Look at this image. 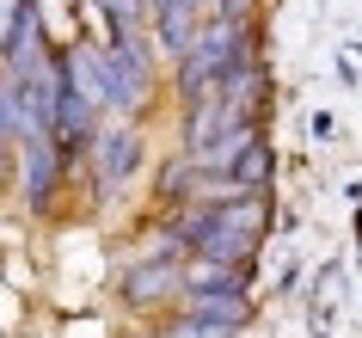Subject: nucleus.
Returning <instances> with one entry per match:
<instances>
[{"mask_svg": "<svg viewBox=\"0 0 362 338\" xmlns=\"http://www.w3.org/2000/svg\"><path fill=\"white\" fill-rule=\"evenodd\" d=\"M264 197H240V203H215L209 227H203V259L209 264H246L252 252H258V240H264Z\"/></svg>", "mask_w": 362, "mask_h": 338, "instance_id": "obj_1", "label": "nucleus"}, {"mask_svg": "<svg viewBox=\"0 0 362 338\" xmlns=\"http://www.w3.org/2000/svg\"><path fill=\"white\" fill-rule=\"evenodd\" d=\"M105 80H111V105H123V111L148 105L153 62H148V43L135 38V31H117V43H111V62H105Z\"/></svg>", "mask_w": 362, "mask_h": 338, "instance_id": "obj_2", "label": "nucleus"}, {"mask_svg": "<svg viewBox=\"0 0 362 338\" xmlns=\"http://www.w3.org/2000/svg\"><path fill=\"white\" fill-rule=\"evenodd\" d=\"M185 320L191 326H203V332H233L240 320H246V295L240 289H203V295H191V308H185Z\"/></svg>", "mask_w": 362, "mask_h": 338, "instance_id": "obj_3", "label": "nucleus"}, {"mask_svg": "<svg viewBox=\"0 0 362 338\" xmlns=\"http://www.w3.org/2000/svg\"><path fill=\"white\" fill-rule=\"evenodd\" d=\"M178 289H185V264L178 259H148L129 283H123V295H129L135 308H148V301H160V295H178Z\"/></svg>", "mask_w": 362, "mask_h": 338, "instance_id": "obj_4", "label": "nucleus"}, {"mask_svg": "<svg viewBox=\"0 0 362 338\" xmlns=\"http://www.w3.org/2000/svg\"><path fill=\"white\" fill-rule=\"evenodd\" d=\"M25 197H31V209L49 203V191H56V142L49 135H25Z\"/></svg>", "mask_w": 362, "mask_h": 338, "instance_id": "obj_5", "label": "nucleus"}, {"mask_svg": "<svg viewBox=\"0 0 362 338\" xmlns=\"http://www.w3.org/2000/svg\"><path fill=\"white\" fill-rule=\"evenodd\" d=\"M135 160H141V142H135V130H111V135H98V185H105V191L123 185Z\"/></svg>", "mask_w": 362, "mask_h": 338, "instance_id": "obj_6", "label": "nucleus"}]
</instances>
